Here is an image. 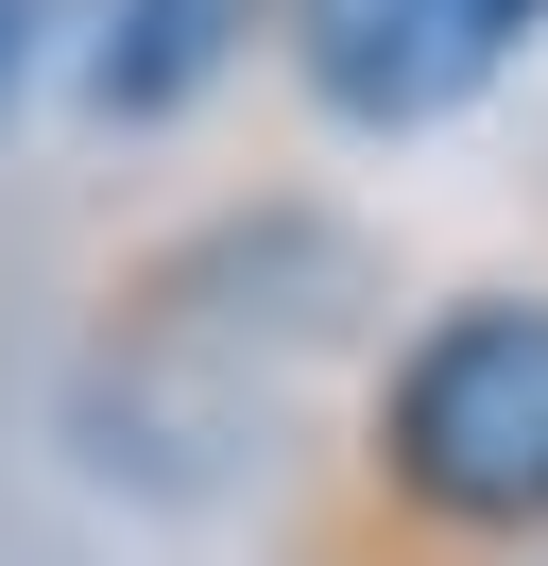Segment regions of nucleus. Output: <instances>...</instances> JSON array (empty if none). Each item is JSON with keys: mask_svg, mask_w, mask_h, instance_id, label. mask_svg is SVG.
<instances>
[{"mask_svg": "<svg viewBox=\"0 0 548 566\" xmlns=\"http://www.w3.org/2000/svg\"><path fill=\"white\" fill-rule=\"evenodd\" d=\"M257 35H274V0H86V104L155 138V120H189Z\"/></svg>", "mask_w": 548, "mask_h": 566, "instance_id": "obj_4", "label": "nucleus"}, {"mask_svg": "<svg viewBox=\"0 0 548 566\" xmlns=\"http://www.w3.org/2000/svg\"><path fill=\"white\" fill-rule=\"evenodd\" d=\"M342 310H360V241L308 207H257V223H205V241L137 258L103 292V344H86L103 481H171V497L223 481L292 412V378L342 344Z\"/></svg>", "mask_w": 548, "mask_h": 566, "instance_id": "obj_1", "label": "nucleus"}, {"mask_svg": "<svg viewBox=\"0 0 548 566\" xmlns=\"http://www.w3.org/2000/svg\"><path fill=\"white\" fill-rule=\"evenodd\" d=\"M52 18H68V0H0V104H18V86L52 70Z\"/></svg>", "mask_w": 548, "mask_h": 566, "instance_id": "obj_5", "label": "nucleus"}, {"mask_svg": "<svg viewBox=\"0 0 548 566\" xmlns=\"http://www.w3.org/2000/svg\"><path fill=\"white\" fill-rule=\"evenodd\" d=\"M360 497L411 549H548V292H445L377 360Z\"/></svg>", "mask_w": 548, "mask_h": 566, "instance_id": "obj_2", "label": "nucleus"}, {"mask_svg": "<svg viewBox=\"0 0 548 566\" xmlns=\"http://www.w3.org/2000/svg\"><path fill=\"white\" fill-rule=\"evenodd\" d=\"M531 35L548 0H274V52L342 138H429V120L497 104Z\"/></svg>", "mask_w": 548, "mask_h": 566, "instance_id": "obj_3", "label": "nucleus"}]
</instances>
